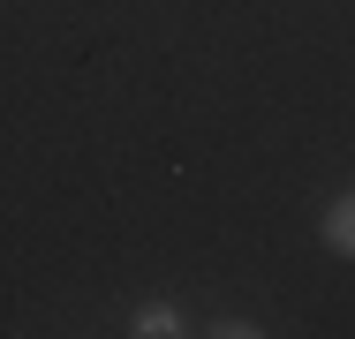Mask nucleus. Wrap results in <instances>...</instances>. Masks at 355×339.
<instances>
[{"label":"nucleus","instance_id":"obj_3","mask_svg":"<svg viewBox=\"0 0 355 339\" xmlns=\"http://www.w3.org/2000/svg\"><path fill=\"white\" fill-rule=\"evenodd\" d=\"M212 332H219V339H257V332H265V324H250V317H219Z\"/></svg>","mask_w":355,"mask_h":339},{"label":"nucleus","instance_id":"obj_2","mask_svg":"<svg viewBox=\"0 0 355 339\" xmlns=\"http://www.w3.org/2000/svg\"><path fill=\"white\" fill-rule=\"evenodd\" d=\"M129 332L137 339H182V309L174 302H144L137 317H129Z\"/></svg>","mask_w":355,"mask_h":339},{"label":"nucleus","instance_id":"obj_1","mask_svg":"<svg viewBox=\"0 0 355 339\" xmlns=\"http://www.w3.org/2000/svg\"><path fill=\"white\" fill-rule=\"evenodd\" d=\"M325 249L333 257H355V189H340V196L325 203Z\"/></svg>","mask_w":355,"mask_h":339}]
</instances>
